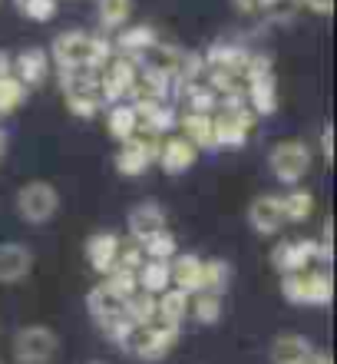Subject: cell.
I'll return each mask as SVG.
<instances>
[{"instance_id": "1", "label": "cell", "mask_w": 337, "mask_h": 364, "mask_svg": "<svg viewBox=\"0 0 337 364\" xmlns=\"http://www.w3.org/2000/svg\"><path fill=\"white\" fill-rule=\"evenodd\" d=\"M113 57V47L106 40L89 37L83 30H67L53 40L50 47V60L60 70H99L106 60Z\"/></svg>"}, {"instance_id": "2", "label": "cell", "mask_w": 337, "mask_h": 364, "mask_svg": "<svg viewBox=\"0 0 337 364\" xmlns=\"http://www.w3.org/2000/svg\"><path fill=\"white\" fill-rule=\"evenodd\" d=\"M60 87H63V100L77 116L93 119L103 109V93H99L96 70H63L60 73Z\"/></svg>"}, {"instance_id": "3", "label": "cell", "mask_w": 337, "mask_h": 364, "mask_svg": "<svg viewBox=\"0 0 337 364\" xmlns=\"http://www.w3.org/2000/svg\"><path fill=\"white\" fill-rule=\"evenodd\" d=\"M17 215L23 222H30V225H43V222H50L53 215H57L60 209V192L57 186H50V182L43 179H33L27 182V186H20L17 189Z\"/></svg>"}, {"instance_id": "4", "label": "cell", "mask_w": 337, "mask_h": 364, "mask_svg": "<svg viewBox=\"0 0 337 364\" xmlns=\"http://www.w3.org/2000/svg\"><path fill=\"white\" fill-rule=\"evenodd\" d=\"M179 341V331L175 328H165L159 321H149V325H133L129 328V335L119 348L126 351H133L136 358H143V361H159V358L169 355V348Z\"/></svg>"}, {"instance_id": "5", "label": "cell", "mask_w": 337, "mask_h": 364, "mask_svg": "<svg viewBox=\"0 0 337 364\" xmlns=\"http://www.w3.org/2000/svg\"><path fill=\"white\" fill-rule=\"evenodd\" d=\"M268 169L271 176L284 186H298L311 169V149L301 139H281L268 153Z\"/></svg>"}, {"instance_id": "6", "label": "cell", "mask_w": 337, "mask_h": 364, "mask_svg": "<svg viewBox=\"0 0 337 364\" xmlns=\"http://www.w3.org/2000/svg\"><path fill=\"white\" fill-rule=\"evenodd\" d=\"M281 291L291 305H328L331 301V275L328 272H288L281 275Z\"/></svg>"}, {"instance_id": "7", "label": "cell", "mask_w": 337, "mask_h": 364, "mask_svg": "<svg viewBox=\"0 0 337 364\" xmlns=\"http://www.w3.org/2000/svg\"><path fill=\"white\" fill-rule=\"evenodd\" d=\"M60 351V338L47 325H27L13 338V358L17 364H50Z\"/></svg>"}, {"instance_id": "8", "label": "cell", "mask_w": 337, "mask_h": 364, "mask_svg": "<svg viewBox=\"0 0 337 364\" xmlns=\"http://www.w3.org/2000/svg\"><path fill=\"white\" fill-rule=\"evenodd\" d=\"M136 63L129 57H116V60H106L103 63V73H99V93H103V103H119L126 96L133 93L136 87Z\"/></svg>"}, {"instance_id": "9", "label": "cell", "mask_w": 337, "mask_h": 364, "mask_svg": "<svg viewBox=\"0 0 337 364\" xmlns=\"http://www.w3.org/2000/svg\"><path fill=\"white\" fill-rule=\"evenodd\" d=\"M212 129H215V146L241 149L251 133V113L245 106H225L219 116H212Z\"/></svg>"}, {"instance_id": "10", "label": "cell", "mask_w": 337, "mask_h": 364, "mask_svg": "<svg viewBox=\"0 0 337 364\" xmlns=\"http://www.w3.org/2000/svg\"><path fill=\"white\" fill-rule=\"evenodd\" d=\"M195 159H199V149L185 136H169V139H162V143L155 146V163L162 166V173H169V176L189 173L195 166Z\"/></svg>"}, {"instance_id": "11", "label": "cell", "mask_w": 337, "mask_h": 364, "mask_svg": "<svg viewBox=\"0 0 337 364\" xmlns=\"http://www.w3.org/2000/svg\"><path fill=\"white\" fill-rule=\"evenodd\" d=\"M314 259H318V245H314V239L281 242V245H275V252H271V265H275L278 275L311 269V262Z\"/></svg>"}, {"instance_id": "12", "label": "cell", "mask_w": 337, "mask_h": 364, "mask_svg": "<svg viewBox=\"0 0 337 364\" xmlns=\"http://www.w3.org/2000/svg\"><path fill=\"white\" fill-rule=\"evenodd\" d=\"M153 163H155V143L143 139V136H129L123 143V149L116 153V169L123 176H129V179L143 176Z\"/></svg>"}, {"instance_id": "13", "label": "cell", "mask_w": 337, "mask_h": 364, "mask_svg": "<svg viewBox=\"0 0 337 364\" xmlns=\"http://www.w3.org/2000/svg\"><path fill=\"white\" fill-rule=\"evenodd\" d=\"M33 269V252L23 242H4L0 245V285H17Z\"/></svg>"}, {"instance_id": "14", "label": "cell", "mask_w": 337, "mask_h": 364, "mask_svg": "<svg viewBox=\"0 0 337 364\" xmlns=\"http://www.w3.org/2000/svg\"><path fill=\"white\" fill-rule=\"evenodd\" d=\"M87 308H89V315H93V321H96L99 328H106V325H113V321H119V318L126 315V298L116 295L113 288L103 282V285L89 288Z\"/></svg>"}, {"instance_id": "15", "label": "cell", "mask_w": 337, "mask_h": 364, "mask_svg": "<svg viewBox=\"0 0 337 364\" xmlns=\"http://www.w3.org/2000/svg\"><path fill=\"white\" fill-rule=\"evenodd\" d=\"M248 225L258 235H278L284 225V212H281V199L278 196H258L248 205Z\"/></svg>"}, {"instance_id": "16", "label": "cell", "mask_w": 337, "mask_h": 364, "mask_svg": "<svg viewBox=\"0 0 337 364\" xmlns=\"http://www.w3.org/2000/svg\"><path fill=\"white\" fill-rule=\"evenodd\" d=\"M119 249H123V242H119L116 232H96V235H89L87 239L89 269L99 272V275H106V272L116 265V259H119Z\"/></svg>"}, {"instance_id": "17", "label": "cell", "mask_w": 337, "mask_h": 364, "mask_svg": "<svg viewBox=\"0 0 337 364\" xmlns=\"http://www.w3.org/2000/svg\"><path fill=\"white\" fill-rule=\"evenodd\" d=\"M268 358H271V364H311L314 345L304 335H278L271 341Z\"/></svg>"}, {"instance_id": "18", "label": "cell", "mask_w": 337, "mask_h": 364, "mask_svg": "<svg viewBox=\"0 0 337 364\" xmlns=\"http://www.w3.org/2000/svg\"><path fill=\"white\" fill-rule=\"evenodd\" d=\"M10 73L23 83V87H40L43 80H47L50 73V57H47V50H40V47H30L23 50L17 60H13V67H10Z\"/></svg>"}, {"instance_id": "19", "label": "cell", "mask_w": 337, "mask_h": 364, "mask_svg": "<svg viewBox=\"0 0 337 364\" xmlns=\"http://www.w3.org/2000/svg\"><path fill=\"white\" fill-rule=\"evenodd\" d=\"M185 318H189V291L165 288L162 295H155V321H159V325L182 331Z\"/></svg>"}, {"instance_id": "20", "label": "cell", "mask_w": 337, "mask_h": 364, "mask_svg": "<svg viewBox=\"0 0 337 364\" xmlns=\"http://www.w3.org/2000/svg\"><path fill=\"white\" fill-rule=\"evenodd\" d=\"M159 229H165L162 205H155V202H139V205H133V212H129V235H133L136 242H145Z\"/></svg>"}, {"instance_id": "21", "label": "cell", "mask_w": 337, "mask_h": 364, "mask_svg": "<svg viewBox=\"0 0 337 364\" xmlns=\"http://www.w3.org/2000/svg\"><path fill=\"white\" fill-rule=\"evenodd\" d=\"M169 278H172V285L179 288V291H199V285H202V259L199 255H179L175 252L172 259H169Z\"/></svg>"}, {"instance_id": "22", "label": "cell", "mask_w": 337, "mask_h": 364, "mask_svg": "<svg viewBox=\"0 0 337 364\" xmlns=\"http://www.w3.org/2000/svg\"><path fill=\"white\" fill-rule=\"evenodd\" d=\"M248 103L258 116H271L278 109V83H275V73L248 77Z\"/></svg>"}, {"instance_id": "23", "label": "cell", "mask_w": 337, "mask_h": 364, "mask_svg": "<svg viewBox=\"0 0 337 364\" xmlns=\"http://www.w3.org/2000/svg\"><path fill=\"white\" fill-rule=\"evenodd\" d=\"M106 126H109V136L126 143L129 136L139 133V116H136V106L119 100V103L109 106V116H106Z\"/></svg>"}, {"instance_id": "24", "label": "cell", "mask_w": 337, "mask_h": 364, "mask_svg": "<svg viewBox=\"0 0 337 364\" xmlns=\"http://www.w3.org/2000/svg\"><path fill=\"white\" fill-rule=\"evenodd\" d=\"M116 47L123 50V57L143 60V57H149L159 43H155V33L149 27H129V30H123V33H119Z\"/></svg>"}, {"instance_id": "25", "label": "cell", "mask_w": 337, "mask_h": 364, "mask_svg": "<svg viewBox=\"0 0 337 364\" xmlns=\"http://www.w3.org/2000/svg\"><path fill=\"white\" fill-rule=\"evenodd\" d=\"M182 136L195 149H212L215 146V129H212V113H189L182 116Z\"/></svg>"}, {"instance_id": "26", "label": "cell", "mask_w": 337, "mask_h": 364, "mask_svg": "<svg viewBox=\"0 0 337 364\" xmlns=\"http://www.w3.org/2000/svg\"><path fill=\"white\" fill-rule=\"evenodd\" d=\"M139 278V288L149 291V295H162L165 288H172V278H169V262L162 259H145L136 272Z\"/></svg>"}, {"instance_id": "27", "label": "cell", "mask_w": 337, "mask_h": 364, "mask_svg": "<svg viewBox=\"0 0 337 364\" xmlns=\"http://www.w3.org/2000/svg\"><path fill=\"white\" fill-rule=\"evenodd\" d=\"M222 308V295H215V291H192L189 295V315H195V321H202V325H219Z\"/></svg>"}, {"instance_id": "28", "label": "cell", "mask_w": 337, "mask_h": 364, "mask_svg": "<svg viewBox=\"0 0 337 364\" xmlns=\"http://www.w3.org/2000/svg\"><path fill=\"white\" fill-rule=\"evenodd\" d=\"M278 199H281L284 222H304V219H311V212H314V196H311L308 189H301V186H294V189L278 196Z\"/></svg>"}, {"instance_id": "29", "label": "cell", "mask_w": 337, "mask_h": 364, "mask_svg": "<svg viewBox=\"0 0 337 364\" xmlns=\"http://www.w3.org/2000/svg\"><path fill=\"white\" fill-rule=\"evenodd\" d=\"M231 285V265L225 259H205L202 262V285L199 291H215L222 295L225 288Z\"/></svg>"}, {"instance_id": "30", "label": "cell", "mask_w": 337, "mask_h": 364, "mask_svg": "<svg viewBox=\"0 0 337 364\" xmlns=\"http://www.w3.org/2000/svg\"><path fill=\"white\" fill-rule=\"evenodd\" d=\"M96 14L106 30H119L133 14V0H96Z\"/></svg>"}, {"instance_id": "31", "label": "cell", "mask_w": 337, "mask_h": 364, "mask_svg": "<svg viewBox=\"0 0 337 364\" xmlns=\"http://www.w3.org/2000/svg\"><path fill=\"white\" fill-rule=\"evenodd\" d=\"M23 103H27V87H23L13 73L0 77V116L13 113V109H20Z\"/></svg>"}, {"instance_id": "32", "label": "cell", "mask_w": 337, "mask_h": 364, "mask_svg": "<svg viewBox=\"0 0 337 364\" xmlns=\"http://www.w3.org/2000/svg\"><path fill=\"white\" fill-rule=\"evenodd\" d=\"M139 249H143V255L145 259H162V262H169L179 252V245H175V235L169 229H159L155 235H149L145 242H139Z\"/></svg>"}, {"instance_id": "33", "label": "cell", "mask_w": 337, "mask_h": 364, "mask_svg": "<svg viewBox=\"0 0 337 364\" xmlns=\"http://www.w3.org/2000/svg\"><path fill=\"white\" fill-rule=\"evenodd\" d=\"M126 315L133 325H149L155 321V295L149 291H133V295L126 298Z\"/></svg>"}, {"instance_id": "34", "label": "cell", "mask_w": 337, "mask_h": 364, "mask_svg": "<svg viewBox=\"0 0 337 364\" xmlns=\"http://www.w3.org/2000/svg\"><path fill=\"white\" fill-rule=\"evenodd\" d=\"M106 285L113 288L116 295L129 298L136 288H139V278H136V269H129V265H123V262L116 259V265L106 272Z\"/></svg>"}, {"instance_id": "35", "label": "cell", "mask_w": 337, "mask_h": 364, "mask_svg": "<svg viewBox=\"0 0 337 364\" xmlns=\"http://www.w3.org/2000/svg\"><path fill=\"white\" fill-rule=\"evenodd\" d=\"M17 7L23 17L37 20V23H47L57 14V0H17Z\"/></svg>"}, {"instance_id": "36", "label": "cell", "mask_w": 337, "mask_h": 364, "mask_svg": "<svg viewBox=\"0 0 337 364\" xmlns=\"http://www.w3.org/2000/svg\"><path fill=\"white\" fill-rule=\"evenodd\" d=\"M321 153H324V163H334V126L324 123V129H321Z\"/></svg>"}, {"instance_id": "37", "label": "cell", "mask_w": 337, "mask_h": 364, "mask_svg": "<svg viewBox=\"0 0 337 364\" xmlns=\"http://www.w3.org/2000/svg\"><path fill=\"white\" fill-rule=\"evenodd\" d=\"M318 245V259H324V262H331V255H334V245H331V222H324V229H321V242H314Z\"/></svg>"}, {"instance_id": "38", "label": "cell", "mask_w": 337, "mask_h": 364, "mask_svg": "<svg viewBox=\"0 0 337 364\" xmlns=\"http://www.w3.org/2000/svg\"><path fill=\"white\" fill-rule=\"evenodd\" d=\"M301 7H308L311 14H321V17H328L331 10H334V0H298Z\"/></svg>"}, {"instance_id": "39", "label": "cell", "mask_w": 337, "mask_h": 364, "mask_svg": "<svg viewBox=\"0 0 337 364\" xmlns=\"http://www.w3.org/2000/svg\"><path fill=\"white\" fill-rule=\"evenodd\" d=\"M10 67H13V60H10L7 53L0 50V77H7V73H10Z\"/></svg>"}, {"instance_id": "40", "label": "cell", "mask_w": 337, "mask_h": 364, "mask_svg": "<svg viewBox=\"0 0 337 364\" xmlns=\"http://www.w3.org/2000/svg\"><path fill=\"white\" fill-rule=\"evenodd\" d=\"M7 146H10V139H7V129H4V126H0V159H4V156H7Z\"/></svg>"}, {"instance_id": "41", "label": "cell", "mask_w": 337, "mask_h": 364, "mask_svg": "<svg viewBox=\"0 0 337 364\" xmlns=\"http://www.w3.org/2000/svg\"><path fill=\"white\" fill-rule=\"evenodd\" d=\"M311 364H331V355H318V351H314V358H311Z\"/></svg>"}, {"instance_id": "42", "label": "cell", "mask_w": 337, "mask_h": 364, "mask_svg": "<svg viewBox=\"0 0 337 364\" xmlns=\"http://www.w3.org/2000/svg\"><path fill=\"white\" fill-rule=\"evenodd\" d=\"M87 364H103V361H87Z\"/></svg>"}]
</instances>
